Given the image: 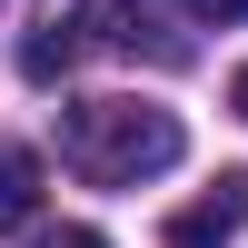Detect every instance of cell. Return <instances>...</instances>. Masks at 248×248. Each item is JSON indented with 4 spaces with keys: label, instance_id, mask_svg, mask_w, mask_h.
Listing matches in <instances>:
<instances>
[{
    "label": "cell",
    "instance_id": "6da1fadb",
    "mask_svg": "<svg viewBox=\"0 0 248 248\" xmlns=\"http://www.w3.org/2000/svg\"><path fill=\"white\" fill-rule=\"evenodd\" d=\"M179 119L149 109V99H79L70 119H60V159H70L79 179H99V189H129V179H159L179 169Z\"/></svg>",
    "mask_w": 248,
    "mask_h": 248
},
{
    "label": "cell",
    "instance_id": "7a4b0ae2",
    "mask_svg": "<svg viewBox=\"0 0 248 248\" xmlns=\"http://www.w3.org/2000/svg\"><path fill=\"white\" fill-rule=\"evenodd\" d=\"M79 30L99 40V50H119V60H189V40L159 20V0H79Z\"/></svg>",
    "mask_w": 248,
    "mask_h": 248
},
{
    "label": "cell",
    "instance_id": "3957f363",
    "mask_svg": "<svg viewBox=\"0 0 248 248\" xmlns=\"http://www.w3.org/2000/svg\"><path fill=\"white\" fill-rule=\"evenodd\" d=\"M238 218H248V169H229L199 209H179V218H169V248H229Z\"/></svg>",
    "mask_w": 248,
    "mask_h": 248
},
{
    "label": "cell",
    "instance_id": "277c9868",
    "mask_svg": "<svg viewBox=\"0 0 248 248\" xmlns=\"http://www.w3.org/2000/svg\"><path fill=\"white\" fill-rule=\"evenodd\" d=\"M30 209H40V159L30 149H0V238L30 229Z\"/></svg>",
    "mask_w": 248,
    "mask_h": 248
},
{
    "label": "cell",
    "instance_id": "5b68a950",
    "mask_svg": "<svg viewBox=\"0 0 248 248\" xmlns=\"http://www.w3.org/2000/svg\"><path fill=\"white\" fill-rule=\"evenodd\" d=\"M70 60H79V20H70V30H40L30 50H20V70H30V79H60Z\"/></svg>",
    "mask_w": 248,
    "mask_h": 248
},
{
    "label": "cell",
    "instance_id": "8992f818",
    "mask_svg": "<svg viewBox=\"0 0 248 248\" xmlns=\"http://www.w3.org/2000/svg\"><path fill=\"white\" fill-rule=\"evenodd\" d=\"M40 248H109V238H99V229H50Z\"/></svg>",
    "mask_w": 248,
    "mask_h": 248
},
{
    "label": "cell",
    "instance_id": "52a82bcc",
    "mask_svg": "<svg viewBox=\"0 0 248 248\" xmlns=\"http://www.w3.org/2000/svg\"><path fill=\"white\" fill-rule=\"evenodd\" d=\"M199 20H248V0H189Z\"/></svg>",
    "mask_w": 248,
    "mask_h": 248
},
{
    "label": "cell",
    "instance_id": "ba28073f",
    "mask_svg": "<svg viewBox=\"0 0 248 248\" xmlns=\"http://www.w3.org/2000/svg\"><path fill=\"white\" fill-rule=\"evenodd\" d=\"M229 99H238V119H248V70H238V90H229Z\"/></svg>",
    "mask_w": 248,
    "mask_h": 248
}]
</instances>
